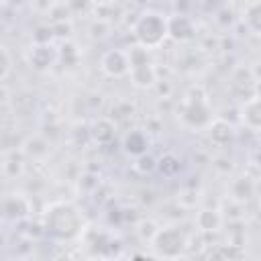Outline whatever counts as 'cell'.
<instances>
[{"instance_id":"6da1fadb","label":"cell","mask_w":261,"mask_h":261,"mask_svg":"<svg viewBox=\"0 0 261 261\" xmlns=\"http://www.w3.org/2000/svg\"><path fill=\"white\" fill-rule=\"evenodd\" d=\"M41 228L53 241H73L84 232V214L71 200H55L43 208Z\"/></svg>"},{"instance_id":"7a4b0ae2","label":"cell","mask_w":261,"mask_h":261,"mask_svg":"<svg viewBox=\"0 0 261 261\" xmlns=\"http://www.w3.org/2000/svg\"><path fill=\"white\" fill-rule=\"evenodd\" d=\"M133 37L137 45L145 49H159L167 41V14L159 10H145L133 24Z\"/></svg>"},{"instance_id":"3957f363","label":"cell","mask_w":261,"mask_h":261,"mask_svg":"<svg viewBox=\"0 0 261 261\" xmlns=\"http://www.w3.org/2000/svg\"><path fill=\"white\" fill-rule=\"evenodd\" d=\"M214 118V112L210 108L208 96L202 88H192L179 106V120L188 128H206L208 122Z\"/></svg>"},{"instance_id":"277c9868","label":"cell","mask_w":261,"mask_h":261,"mask_svg":"<svg viewBox=\"0 0 261 261\" xmlns=\"http://www.w3.org/2000/svg\"><path fill=\"white\" fill-rule=\"evenodd\" d=\"M149 245H151L155 257H163V259H177L190 247L188 245V234L177 224L159 226Z\"/></svg>"},{"instance_id":"5b68a950","label":"cell","mask_w":261,"mask_h":261,"mask_svg":"<svg viewBox=\"0 0 261 261\" xmlns=\"http://www.w3.org/2000/svg\"><path fill=\"white\" fill-rule=\"evenodd\" d=\"M128 53V77L133 82V86L141 88V90H149L155 86L157 77V69L149 59V49L135 45L133 49L126 51Z\"/></svg>"},{"instance_id":"8992f818","label":"cell","mask_w":261,"mask_h":261,"mask_svg":"<svg viewBox=\"0 0 261 261\" xmlns=\"http://www.w3.org/2000/svg\"><path fill=\"white\" fill-rule=\"evenodd\" d=\"M196 37V22L186 12L167 14V39L175 43H190Z\"/></svg>"},{"instance_id":"52a82bcc","label":"cell","mask_w":261,"mask_h":261,"mask_svg":"<svg viewBox=\"0 0 261 261\" xmlns=\"http://www.w3.org/2000/svg\"><path fill=\"white\" fill-rule=\"evenodd\" d=\"M0 216L6 220H12V222H20V220L29 218L31 216V200L20 192L6 194L0 200Z\"/></svg>"},{"instance_id":"ba28073f","label":"cell","mask_w":261,"mask_h":261,"mask_svg":"<svg viewBox=\"0 0 261 261\" xmlns=\"http://www.w3.org/2000/svg\"><path fill=\"white\" fill-rule=\"evenodd\" d=\"M128 53L124 49H106L100 57V71L108 77H124L128 75Z\"/></svg>"},{"instance_id":"9c48e42d","label":"cell","mask_w":261,"mask_h":261,"mask_svg":"<svg viewBox=\"0 0 261 261\" xmlns=\"http://www.w3.org/2000/svg\"><path fill=\"white\" fill-rule=\"evenodd\" d=\"M57 63V47L53 43H33L29 51V65L35 71H49Z\"/></svg>"},{"instance_id":"30bf717a","label":"cell","mask_w":261,"mask_h":261,"mask_svg":"<svg viewBox=\"0 0 261 261\" xmlns=\"http://www.w3.org/2000/svg\"><path fill=\"white\" fill-rule=\"evenodd\" d=\"M257 82H259V77H257L247 65H241V67H237V69L232 71L230 90H232V94H237L241 100H247V98L259 94V92H257Z\"/></svg>"},{"instance_id":"8fae6325","label":"cell","mask_w":261,"mask_h":261,"mask_svg":"<svg viewBox=\"0 0 261 261\" xmlns=\"http://www.w3.org/2000/svg\"><path fill=\"white\" fill-rule=\"evenodd\" d=\"M206 130H208L210 143L216 145V147H228L237 139V126L232 122H228L224 116H214L208 122Z\"/></svg>"},{"instance_id":"7c38bea8","label":"cell","mask_w":261,"mask_h":261,"mask_svg":"<svg viewBox=\"0 0 261 261\" xmlns=\"http://www.w3.org/2000/svg\"><path fill=\"white\" fill-rule=\"evenodd\" d=\"M88 128H90V139L96 145H110L118 133V124L110 116H96Z\"/></svg>"},{"instance_id":"4fadbf2b","label":"cell","mask_w":261,"mask_h":261,"mask_svg":"<svg viewBox=\"0 0 261 261\" xmlns=\"http://www.w3.org/2000/svg\"><path fill=\"white\" fill-rule=\"evenodd\" d=\"M239 122L251 130V133H257L261 128V104H259V94L247 98L241 102L239 106Z\"/></svg>"},{"instance_id":"5bb4252c","label":"cell","mask_w":261,"mask_h":261,"mask_svg":"<svg viewBox=\"0 0 261 261\" xmlns=\"http://www.w3.org/2000/svg\"><path fill=\"white\" fill-rule=\"evenodd\" d=\"M228 192H230V200H234L239 204H247L257 194V181H255V177H251L247 173L245 175H239V177H234L230 181Z\"/></svg>"},{"instance_id":"9a60e30c","label":"cell","mask_w":261,"mask_h":261,"mask_svg":"<svg viewBox=\"0 0 261 261\" xmlns=\"http://www.w3.org/2000/svg\"><path fill=\"white\" fill-rule=\"evenodd\" d=\"M49 151H51V143L45 137H41V135H31L20 145L22 157L33 159V161H43L49 155Z\"/></svg>"},{"instance_id":"2e32d148","label":"cell","mask_w":261,"mask_h":261,"mask_svg":"<svg viewBox=\"0 0 261 261\" xmlns=\"http://www.w3.org/2000/svg\"><path fill=\"white\" fill-rule=\"evenodd\" d=\"M149 135L147 130H141V128H135V130H128L122 139V151L130 157H139L143 153L149 151Z\"/></svg>"},{"instance_id":"e0dca14e","label":"cell","mask_w":261,"mask_h":261,"mask_svg":"<svg viewBox=\"0 0 261 261\" xmlns=\"http://www.w3.org/2000/svg\"><path fill=\"white\" fill-rule=\"evenodd\" d=\"M222 220H224V216L220 214V210H216V208H202V210H198L194 222H196L200 232H216V230H220Z\"/></svg>"},{"instance_id":"ac0fdd59","label":"cell","mask_w":261,"mask_h":261,"mask_svg":"<svg viewBox=\"0 0 261 261\" xmlns=\"http://www.w3.org/2000/svg\"><path fill=\"white\" fill-rule=\"evenodd\" d=\"M92 12L96 20H104L110 24L112 20L122 16V6L116 0H96L92 4Z\"/></svg>"},{"instance_id":"d6986e66","label":"cell","mask_w":261,"mask_h":261,"mask_svg":"<svg viewBox=\"0 0 261 261\" xmlns=\"http://www.w3.org/2000/svg\"><path fill=\"white\" fill-rule=\"evenodd\" d=\"M243 22H245V29L249 33L259 35V31H261V6H259V0H249L245 4Z\"/></svg>"},{"instance_id":"ffe728a7","label":"cell","mask_w":261,"mask_h":261,"mask_svg":"<svg viewBox=\"0 0 261 261\" xmlns=\"http://www.w3.org/2000/svg\"><path fill=\"white\" fill-rule=\"evenodd\" d=\"M155 169L163 175V177H175L179 171H181V159L175 155V153H171V151H167V153H163L161 157H157V165H155Z\"/></svg>"},{"instance_id":"44dd1931","label":"cell","mask_w":261,"mask_h":261,"mask_svg":"<svg viewBox=\"0 0 261 261\" xmlns=\"http://www.w3.org/2000/svg\"><path fill=\"white\" fill-rule=\"evenodd\" d=\"M73 8L69 2H51V6L47 8V16L51 22H61V20H71Z\"/></svg>"},{"instance_id":"7402d4cb","label":"cell","mask_w":261,"mask_h":261,"mask_svg":"<svg viewBox=\"0 0 261 261\" xmlns=\"http://www.w3.org/2000/svg\"><path fill=\"white\" fill-rule=\"evenodd\" d=\"M2 171L8 175V177H18L22 175L24 171V163H22V155H16V153H10L6 157V161L2 163Z\"/></svg>"},{"instance_id":"603a6c76","label":"cell","mask_w":261,"mask_h":261,"mask_svg":"<svg viewBox=\"0 0 261 261\" xmlns=\"http://www.w3.org/2000/svg\"><path fill=\"white\" fill-rule=\"evenodd\" d=\"M80 59V53L75 49V45L71 41H65L59 49H57V61H63V65H75Z\"/></svg>"},{"instance_id":"cb8c5ba5","label":"cell","mask_w":261,"mask_h":261,"mask_svg":"<svg viewBox=\"0 0 261 261\" xmlns=\"http://www.w3.org/2000/svg\"><path fill=\"white\" fill-rule=\"evenodd\" d=\"M155 165H157V157H153L149 151L135 157V169L141 173V175H149L155 171Z\"/></svg>"},{"instance_id":"d4e9b609","label":"cell","mask_w":261,"mask_h":261,"mask_svg":"<svg viewBox=\"0 0 261 261\" xmlns=\"http://www.w3.org/2000/svg\"><path fill=\"white\" fill-rule=\"evenodd\" d=\"M157 228H159V224H157L155 220H151V218H143V220L137 224V234H139L141 241L151 243V239L155 237Z\"/></svg>"},{"instance_id":"484cf974","label":"cell","mask_w":261,"mask_h":261,"mask_svg":"<svg viewBox=\"0 0 261 261\" xmlns=\"http://www.w3.org/2000/svg\"><path fill=\"white\" fill-rule=\"evenodd\" d=\"M135 114V106L130 104V102H116L112 108H110V118H114V120H124V118H128V116H133Z\"/></svg>"},{"instance_id":"4316f807","label":"cell","mask_w":261,"mask_h":261,"mask_svg":"<svg viewBox=\"0 0 261 261\" xmlns=\"http://www.w3.org/2000/svg\"><path fill=\"white\" fill-rule=\"evenodd\" d=\"M71 20H61V22H51V33H53V39H61V41H69L71 37Z\"/></svg>"},{"instance_id":"83f0119b","label":"cell","mask_w":261,"mask_h":261,"mask_svg":"<svg viewBox=\"0 0 261 261\" xmlns=\"http://www.w3.org/2000/svg\"><path fill=\"white\" fill-rule=\"evenodd\" d=\"M12 71V55L4 45H0V82H4Z\"/></svg>"},{"instance_id":"f1b7e54d","label":"cell","mask_w":261,"mask_h":261,"mask_svg":"<svg viewBox=\"0 0 261 261\" xmlns=\"http://www.w3.org/2000/svg\"><path fill=\"white\" fill-rule=\"evenodd\" d=\"M214 257H228V259H239V257H243L245 253H243V249H241V245H234V243H230V245H218V251L216 253H212Z\"/></svg>"},{"instance_id":"f546056e","label":"cell","mask_w":261,"mask_h":261,"mask_svg":"<svg viewBox=\"0 0 261 261\" xmlns=\"http://www.w3.org/2000/svg\"><path fill=\"white\" fill-rule=\"evenodd\" d=\"M33 43H53V33H51V24H43L37 27L33 33Z\"/></svg>"},{"instance_id":"4dcf8cb0","label":"cell","mask_w":261,"mask_h":261,"mask_svg":"<svg viewBox=\"0 0 261 261\" xmlns=\"http://www.w3.org/2000/svg\"><path fill=\"white\" fill-rule=\"evenodd\" d=\"M108 31H110V24L104 22V20H96V18H94V22L90 24V35H92L94 39H104V37H108Z\"/></svg>"},{"instance_id":"1f68e13d","label":"cell","mask_w":261,"mask_h":261,"mask_svg":"<svg viewBox=\"0 0 261 261\" xmlns=\"http://www.w3.org/2000/svg\"><path fill=\"white\" fill-rule=\"evenodd\" d=\"M216 22L222 27V29H228L232 22H234V14H232V10L230 8H222V10H218L216 12Z\"/></svg>"},{"instance_id":"d6a6232c","label":"cell","mask_w":261,"mask_h":261,"mask_svg":"<svg viewBox=\"0 0 261 261\" xmlns=\"http://www.w3.org/2000/svg\"><path fill=\"white\" fill-rule=\"evenodd\" d=\"M8 100H10V92H8V88L0 82V106H2V104H6Z\"/></svg>"},{"instance_id":"836d02e7","label":"cell","mask_w":261,"mask_h":261,"mask_svg":"<svg viewBox=\"0 0 261 261\" xmlns=\"http://www.w3.org/2000/svg\"><path fill=\"white\" fill-rule=\"evenodd\" d=\"M2 10H4V0H0V14H2Z\"/></svg>"}]
</instances>
